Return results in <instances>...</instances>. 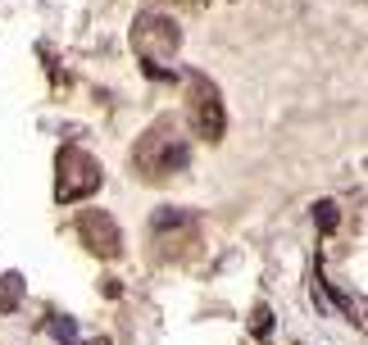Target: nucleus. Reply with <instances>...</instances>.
I'll use <instances>...</instances> for the list:
<instances>
[{"label": "nucleus", "instance_id": "8", "mask_svg": "<svg viewBox=\"0 0 368 345\" xmlns=\"http://www.w3.org/2000/svg\"><path fill=\"white\" fill-rule=\"evenodd\" d=\"M314 223H318V232H336L341 214H336V205H332V200H318V205H314Z\"/></svg>", "mask_w": 368, "mask_h": 345}, {"label": "nucleus", "instance_id": "6", "mask_svg": "<svg viewBox=\"0 0 368 345\" xmlns=\"http://www.w3.org/2000/svg\"><path fill=\"white\" fill-rule=\"evenodd\" d=\"M23 300V277L19 273H0V313H14Z\"/></svg>", "mask_w": 368, "mask_h": 345}, {"label": "nucleus", "instance_id": "4", "mask_svg": "<svg viewBox=\"0 0 368 345\" xmlns=\"http://www.w3.org/2000/svg\"><path fill=\"white\" fill-rule=\"evenodd\" d=\"M186 77V105H191V123H195V132L209 141V146H218L223 141V132H228V109H223V96H218V86L209 82L205 73H182Z\"/></svg>", "mask_w": 368, "mask_h": 345}, {"label": "nucleus", "instance_id": "5", "mask_svg": "<svg viewBox=\"0 0 368 345\" xmlns=\"http://www.w3.org/2000/svg\"><path fill=\"white\" fill-rule=\"evenodd\" d=\"M77 237L87 241L91 255L100 259H119L123 255V232L119 223L105 214V209H87V214H77Z\"/></svg>", "mask_w": 368, "mask_h": 345}, {"label": "nucleus", "instance_id": "3", "mask_svg": "<svg viewBox=\"0 0 368 345\" xmlns=\"http://www.w3.org/2000/svg\"><path fill=\"white\" fill-rule=\"evenodd\" d=\"M100 182H105V168L96 155H87L82 146H59V155H55V200L59 205H77V200L96 195Z\"/></svg>", "mask_w": 368, "mask_h": 345}, {"label": "nucleus", "instance_id": "10", "mask_svg": "<svg viewBox=\"0 0 368 345\" xmlns=\"http://www.w3.org/2000/svg\"><path fill=\"white\" fill-rule=\"evenodd\" d=\"M87 345H114V341H109V336H96V341H87Z\"/></svg>", "mask_w": 368, "mask_h": 345}, {"label": "nucleus", "instance_id": "7", "mask_svg": "<svg viewBox=\"0 0 368 345\" xmlns=\"http://www.w3.org/2000/svg\"><path fill=\"white\" fill-rule=\"evenodd\" d=\"M46 332H50L59 345H73L77 341V323H73V318H59V313H55V318H46Z\"/></svg>", "mask_w": 368, "mask_h": 345}, {"label": "nucleus", "instance_id": "9", "mask_svg": "<svg viewBox=\"0 0 368 345\" xmlns=\"http://www.w3.org/2000/svg\"><path fill=\"white\" fill-rule=\"evenodd\" d=\"M250 332H255V336L273 332V309H269V304H255V313H250Z\"/></svg>", "mask_w": 368, "mask_h": 345}, {"label": "nucleus", "instance_id": "1", "mask_svg": "<svg viewBox=\"0 0 368 345\" xmlns=\"http://www.w3.org/2000/svg\"><path fill=\"white\" fill-rule=\"evenodd\" d=\"M186 164H191V146L173 119H159L132 150V172H141L146 182H164L168 172H182Z\"/></svg>", "mask_w": 368, "mask_h": 345}, {"label": "nucleus", "instance_id": "2", "mask_svg": "<svg viewBox=\"0 0 368 345\" xmlns=\"http://www.w3.org/2000/svg\"><path fill=\"white\" fill-rule=\"evenodd\" d=\"M132 46H137L141 55V68L151 77H173V68H168V59L177 55V46H182V28H177L168 14H137V23H132Z\"/></svg>", "mask_w": 368, "mask_h": 345}]
</instances>
